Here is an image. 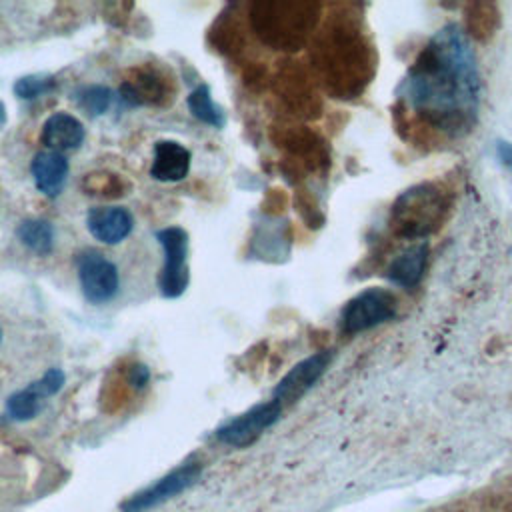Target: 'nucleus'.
<instances>
[{
  "instance_id": "nucleus-1",
  "label": "nucleus",
  "mask_w": 512,
  "mask_h": 512,
  "mask_svg": "<svg viewBox=\"0 0 512 512\" xmlns=\"http://www.w3.org/2000/svg\"><path fill=\"white\" fill-rule=\"evenodd\" d=\"M400 98L420 124L444 136L464 134L478 112L476 60L462 30H438L408 70Z\"/></svg>"
},
{
  "instance_id": "nucleus-2",
  "label": "nucleus",
  "mask_w": 512,
  "mask_h": 512,
  "mask_svg": "<svg viewBox=\"0 0 512 512\" xmlns=\"http://www.w3.org/2000/svg\"><path fill=\"white\" fill-rule=\"evenodd\" d=\"M446 214V202L430 184L406 190L392 208L390 224L402 238H424L434 232Z\"/></svg>"
},
{
  "instance_id": "nucleus-3",
  "label": "nucleus",
  "mask_w": 512,
  "mask_h": 512,
  "mask_svg": "<svg viewBox=\"0 0 512 512\" xmlns=\"http://www.w3.org/2000/svg\"><path fill=\"white\" fill-rule=\"evenodd\" d=\"M164 250L160 272V292L166 298H178L188 286V234L180 226H168L156 234Z\"/></svg>"
},
{
  "instance_id": "nucleus-4",
  "label": "nucleus",
  "mask_w": 512,
  "mask_h": 512,
  "mask_svg": "<svg viewBox=\"0 0 512 512\" xmlns=\"http://www.w3.org/2000/svg\"><path fill=\"white\" fill-rule=\"evenodd\" d=\"M396 298L382 288H368L354 296L342 310V328L348 334L362 332L396 316Z\"/></svg>"
},
{
  "instance_id": "nucleus-5",
  "label": "nucleus",
  "mask_w": 512,
  "mask_h": 512,
  "mask_svg": "<svg viewBox=\"0 0 512 512\" xmlns=\"http://www.w3.org/2000/svg\"><path fill=\"white\" fill-rule=\"evenodd\" d=\"M78 278L82 292L92 304H106L118 292L116 266L96 250H86L78 256Z\"/></svg>"
},
{
  "instance_id": "nucleus-6",
  "label": "nucleus",
  "mask_w": 512,
  "mask_h": 512,
  "mask_svg": "<svg viewBox=\"0 0 512 512\" xmlns=\"http://www.w3.org/2000/svg\"><path fill=\"white\" fill-rule=\"evenodd\" d=\"M282 414V404L276 400L264 402L254 406L252 410L244 412L242 416L230 420L228 424H224L222 428L216 430V436L220 442L228 444V446H248L252 444L266 428H270Z\"/></svg>"
},
{
  "instance_id": "nucleus-7",
  "label": "nucleus",
  "mask_w": 512,
  "mask_h": 512,
  "mask_svg": "<svg viewBox=\"0 0 512 512\" xmlns=\"http://www.w3.org/2000/svg\"><path fill=\"white\" fill-rule=\"evenodd\" d=\"M200 474H202L200 464L180 466V468L172 470L170 474H166L164 478H160L150 488H146L140 494H136L134 498H130L124 504V512H146V510L158 506L160 502L176 496L178 492H182L190 484H194Z\"/></svg>"
},
{
  "instance_id": "nucleus-8",
  "label": "nucleus",
  "mask_w": 512,
  "mask_h": 512,
  "mask_svg": "<svg viewBox=\"0 0 512 512\" xmlns=\"http://www.w3.org/2000/svg\"><path fill=\"white\" fill-rule=\"evenodd\" d=\"M330 360H332V354L324 350L298 362L274 388V400L280 404L296 402L324 374Z\"/></svg>"
},
{
  "instance_id": "nucleus-9",
  "label": "nucleus",
  "mask_w": 512,
  "mask_h": 512,
  "mask_svg": "<svg viewBox=\"0 0 512 512\" xmlns=\"http://www.w3.org/2000/svg\"><path fill=\"white\" fill-rule=\"evenodd\" d=\"M132 226V214L120 206H96L86 214V228L96 240L104 244L122 242L132 232Z\"/></svg>"
},
{
  "instance_id": "nucleus-10",
  "label": "nucleus",
  "mask_w": 512,
  "mask_h": 512,
  "mask_svg": "<svg viewBox=\"0 0 512 512\" xmlns=\"http://www.w3.org/2000/svg\"><path fill=\"white\" fill-rule=\"evenodd\" d=\"M190 160H192V154L186 146L174 140H160L154 146L150 176L160 182H178L186 178L190 170Z\"/></svg>"
},
{
  "instance_id": "nucleus-11",
  "label": "nucleus",
  "mask_w": 512,
  "mask_h": 512,
  "mask_svg": "<svg viewBox=\"0 0 512 512\" xmlns=\"http://www.w3.org/2000/svg\"><path fill=\"white\" fill-rule=\"evenodd\" d=\"M32 176H34V184L36 188L54 198L62 192L64 184H66V176H68V160L54 150H40L34 160H32Z\"/></svg>"
},
{
  "instance_id": "nucleus-12",
  "label": "nucleus",
  "mask_w": 512,
  "mask_h": 512,
  "mask_svg": "<svg viewBox=\"0 0 512 512\" xmlns=\"http://www.w3.org/2000/svg\"><path fill=\"white\" fill-rule=\"evenodd\" d=\"M42 142L48 150L60 154L64 150H74L84 142V126L72 114L56 112L42 126Z\"/></svg>"
},
{
  "instance_id": "nucleus-13",
  "label": "nucleus",
  "mask_w": 512,
  "mask_h": 512,
  "mask_svg": "<svg viewBox=\"0 0 512 512\" xmlns=\"http://www.w3.org/2000/svg\"><path fill=\"white\" fill-rule=\"evenodd\" d=\"M426 256H428V246L426 242H420V244H414L410 248H406L388 268V278L394 280L396 284L400 286H406V288H412L422 272H424V266H426Z\"/></svg>"
},
{
  "instance_id": "nucleus-14",
  "label": "nucleus",
  "mask_w": 512,
  "mask_h": 512,
  "mask_svg": "<svg viewBox=\"0 0 512 512\" xmlns=\"http://www.w3.org/2000/svg\"><path fill=\"white\" fill-rule=\"evenodd\" d=\"M16 236L26 248H30L38 256H46L52 252L54 228L46 220H36V218L22 220L16 228Z\"/></svg>"
},
{
  "instance_id": "nucleus-15",
  "label": "nucleus",
  "mask_w": 512,
  "mask_h": 512,
  "mask_svg": "<svg viewBox=\"0 0 512 512\" xmlns=\"http://www.w3.org/2000/svg\"><path fill=\"white\" fill-rule=\"evenodd\" d=\"M188 108L192 112L194 118H198L204 124H210L214 128H222L224 126V112L220 106L214 104L210 88L206 84H200L198 88H194L188 96Z\"/></svg>"
},
{
  "instance_id": "nucleus-16",
  "label": "nucleus",
  "mask_w": 512,
  "mask_h": 512,
  "mask_svg": "<svg viewBox=\"0 0 512 512\" xmlns=\"http://www.w3.org/2000/svg\"><path fill=\"white\" fill-rule=\"evenodd\" d=\"M162 84L160 80H156L154 76L150 74H144V76H138L130 82H124L122 84V98L128 102V104H148L156 98L162 96Z\"/></svg>"
},
{
  "instance_id": "nucleus-17",
  "label": "nucleus",
  "mask_w": 512,
  "mask_h": 512,
  "mask_svg": "<svg viewBox=\"0 0 512 512\" xmlns=\"http://www.w3.org/2000/svg\"><path fill=\"white\" fill-rule=\"evenodd\" d=\"M42 400L44 398L30 384L28 388L18 390V392H14L8 398L6 410H8L10 418H14V420H30V418H34L38 414V410L42 406Z\"/></svg>"
},
{
  "instance_id": "nucleus-18",
  "label": "nucleus",
  "mask_w": 512,
  "mask_h": 512,
  "mask_svg": "<svg viewBox=\"0 0 512 512\" xmlns=\"http://www.w3.org/2000/svg\"><path fill=\"white\" fill-rule=\"evenodd\" d=\"M76 102L78 106L90 114V116H100L104 114L110 104H112V92L110 88L106 86H98V84H92V86H84L76 92Z\"/></svg>"
},
{
  "instance_id": "nucleus-19",
  "label": "nucleus",
  "mask_w": 512,
  "mask_h": 512,
  "mask_svg": "<svg viewBox=\"0 0 512 512\" xmlns=\"http://www.w3.org/2000/svg\"><path fill=\"white\" fill-rule=\"evenodd\" d=\"M56 88V80L52 76H24L20 80H16L14 84V94L22 100H34L40 98L48 92H52Z\"/></svg>"
},
{
  "instance_id": "nucleus-20",
  "label": "nucleus",
  "mask_w": 512,
  "mask_h": 512,
  "mask_svg": "<svg viewBox=\"0 0 512 512\" xmlns=\"http://www.w3.org/2000/svg\"><path fill=\"white\" fill-rule=\"evenodd\" d=\"M32 386L42 398H48L64 386V372L60 368H50L40 380L32 382Z\"/></svg>"
},
{
  "instance_id": "nucleus-21",
  "label": "nucleus",
  "mask_w": 512,
  "mask_h": 512,
  "mask_svg": "<svg viewBox=\"0 0 512 512\" xmlns=\"http://www.w3.org/2000/svg\"><path fill=\"white\" fill-rule=\"evenodd\" d=\"M126 378H128V384H132L134 388H144L150 380V370L144 364H132Z\"/></svg>"
},
{
  "instance_id": "nucleus-22",
  "label": "nucleus",
  "mask_w": 512,
  "mask_h": 512,
  "mask_svg": "<svg viewBox=\"0 0 512 512\" xmlns=\"http://www.w3.org/2000/svg\"><path fill=\"white\" fill-rule=\"evenodd\" d=\"M498 156L500 160L512 168V144L508 142H498Z\"/></svg>"
},
{
  "instance_id": "nucleus-23",
  "label": "nucleus",
  "mask_w": 512,
  "mask_h": 512,
  "mask_svg": "<svg viewBox=\"0 0 512 512\" xmlns=\"http://www.w3.org/2000/svg\"><path fill=\"white\" fill-rule=\"evenodd\" d=\"M6 122V108H4V104L0 102V126Z\"/></svg>"
},
{
  "instance_id": "nucleus-24",
  "label": "nucleus",
  "mask_w": 512,
  "mask_h": 512,
  "mask_svg": "<svg viewBox=\"0 0 512 512\" xmlns=\"http://www.w3.org/2000/svg\"><path fill=\"white\" fill-rule=\"evenodd\" d=\"M0 340H2V330H0Z\"/></svg>"
}]
</instances>
